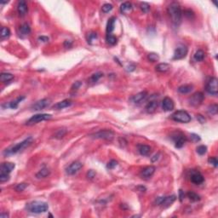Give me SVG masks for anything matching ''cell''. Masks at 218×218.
I'll return each mask as SVG.
<instances>
[{
    "label": "cell",
    "instance_id": "1",
    "mask_svg": "<svg viewBox=\"0 0 218 218\" xmlns=\"http://www.w3.org/2000/svg\"><path fill=\"white\" fill-rule=\"evenodd\" d=\"M167 11L172 23L175 26L178 27L182 22V11L179 4H177L176 2L171 3L168 6Z\"/></svg>",
    "mask_w": 218,
    "mask_h": 218
},
{
    "label": "cell",
    "instance_id": "2",
    "mask_svg": "<svg viewBox=\"0 0 218 218\" xmlns=\"http://www.w3.org/2000/svg\"><path fill=\"white\" fill-rule=\"evenodd\" d=\"M32 142H33V137L29 136L27 139L23 140L22 141H21V142L17 143V144L11 147L6 149L5 152L4 153V155H13V154H16V153H19V152L22 151L23 149H25L26 147H28V146L31 145Z\"/></svg>",
    "mask_w": 218,
    "mask_h": 218
},
{
    "label": "cell",
    "instance_id": "3",
    "mask_svg": "<svg viewBox=\"0 0 218 218\" xmlns=\"http://www.w3.org/2000/svg\"><path fill=\"white\" fill-rule=\"evenodd\" d=\"M27 209L28 211L35 214H41L45 213L48 211L49 205L47 203L43 201H33L28 204Z\"/></svg>",
    "mask_w": 218,
    "mask_h": 218
},
{
    "label": "cell",
    "instance_id": "4",
    "mask_svg": "<svg viewBox=\"0 0 218 218\" xmlns=\"http://www.w3.org/2000/svg\"><path fill=\"white\" fill-rule=\"evenodd\" d=\"M171 118L176 122L183 124L189 123L191 119H192L189 113L187 111H184V110H178V111L175 112L171 115Z\"/></svg>",
    "mask_w": 218,
    "mask_h": 218
},
{
    "label": "cell",
    "instance_id": "5",
    "mask_svg": "<svg viewBox=\"0 0 218 218\" xmlns=\"http://www.w3.org/2000/svg\"><path fill=\"white\" fill-rule=\"evenodd\" d=\"M91 136L95 139H103V140L112 141L114 137L113 131L110 129H101L94 134L91 135Z\"/></svg>",
    "mask_w": 218,
    "mask_h": 218
},
{
    "label": "cell",
    "instance_id": "6",
    "mask_svg": "<svg viewBox=\"0 0 218 218\" xmlns=\"http://www.w3.org/2000/svg\"><path fill=\"white\" fill-rule=\"evenodd\" d=\"M52 118L51 114H48V113H39V114H35L33 117H31L28 121H27V124L28 125H33L36 124H39L42 121L45 120H49Z\"/></svg>",
    "mask_w": 218,
    "mask_h": 218
},
{
    "label": "cell",
    "instance_id": "7",
    "mask_svg": "<svg viewBox=\"0 0 218 218\" xmlns=\"http://www.w3.org/2000/svg\"><path fill=\"white\" fill-rule=\"evenodd\" d=\"M176 200V196L170 195L167 197H158L157 198L155 203L158 205H160L164 208H167L170 206Z\"/></svg>",
    "mask_w": 218,
    "mask_h": 218
},
{
    "label": "cell",
    "instance_id": "8",
    "mask_svg": "<svg viewBox=\"0 0 218 218\" xmlns=\"http://www.w3.org/2000/svg\"><path fill=\"white\" fill-rule=\"evenodd\" d=\"M188 52V49L185 45L180 44L176 48L173 55V60H182L185 58Z\"/></svg>",
    "mask_w": 218,
    "mask_h": 218
},
{
    "label": "cell",
    "instance_id": "9",
    "mask_svg": "<svg viewBox=\"0 0 218 218\" xmlns=\"http://www.w3.org/2000/svg\"><path fill=\"white\" fill-rule=\"evenodd\" d=\"M217 78L212 77L211 78L208 82H207L206 86H205V90L206 91L212 95H217L218 93V86H217Z\"/></svg>",
    "mask_w": 218,
    "mask_h": 218
},
{
    "label": "cell",
    "instance_id": "10",
    "mask_svg": "<svg viewBox=\"0 0 218 218\" xmlns=\"http://www.w3.org/2000/svg\"><path fill=\"white\" fill-rule=\"evenodd\" d=\"M204 99H205V95L202 92H196L189 97L188 101L191 106H199V105H201L202 102L204 101Z\"/></svg>",
    "mask_w": 218,
    "mask_h": 218
},
{
    "label": "cell",
    "instance_id": "11",
    "mask_svg": "<svg viewBox=\"0 0 218 218\" xmlns=\"http://www.w3.org/2000/svg\"><path fill=\"white\" fill-rule=\"evenodd\" d=\"M190 181L195 185H200L205 182V178L199 171L192 170L190 172Z\"/></svg>",
    "mask_w": 218,
    "mask_h": 218
},
{
    "label": "cell",
    "instance_id": "12",
    "mask_svg": "<svg viewBox=\"0 0 218 218\" xmlns=\"http://www.w3.org/2000/svg\"><path fill=\"white\" fill-rule=\"evenodd\" d=\"M83 167V164L79 161H74L66 169V172L68 175L72 176V175H74L76 174L77 172H78Z\"/></svg>",
    "mask_w": 218,
    "mask_h": 218
},
{
    "label": "cell",
    "instance_id": "13",
    "mask_svg": "<svg viewBox=\"0 0 218 218\" xmlns=\"http://www.w3.org/2000/svg\"><path fill=\"white\" fill-rule=\"evenodd\" d=\"M51 103V100L48 98H45L42 100H39L37 102H35L33 105L32 106V109L34 111H39V110H43L46 108L47 106L50 105Z\"/></svg>",
    "mask_w": 218,
    "mask_h": 218
},
{
    "label": "cell",
    "instance_id": "14",
    "mask_svg": "<svg viewBox=\"0 0 218 218\" xmlns=\"http://www.w3.org/2000/svg\"><path fill=\"white\" fill-rule=\"evenodd\" d=\"M28 11V4L26 1L24 0H21L18 2V4H17V12L19 14L20 16H25Z\"/></svg>",
    "mask_w": 218,
    "mask_h": 218
},
{
    "label": "cell",
    "instance_id": "15",
    "mask_svg": "<svg viewBox=\"0 0 218 218\" xmlns=\"http://www.w3.org/2000/svg\"><path fill=\"white\" fill-rule=\"evenodd\" d=\"M175 107V103H174L173 100L170 97H165L164 98L162 101V108L164 111L165 112H170L172 111Z\"/></svg>",
    "mask_w": 218,
    "mask_h": 218
},
{
    "label": "cell",
    "instance_id": "16",
    "mask_svg": "<svg viewBox=\"0 0 218 218\" xmlns=\"http://www.w3.org/2000/svg\"><path fill=\"white\" fill-rule=\"evenodd\" d=\"M173 139L174 141H175V146H176V147H177V148H182V147L184 146L185 142H186L185 135H183L182 134H181L179 132L175 133Z\"/></svg>",
    "mask_w": 218,
    "mask_h": 218
},
{
    "label": "cell",
    "instance_id": "17",
    "mask_svg": "<svg viewBox=\"0 0 218 218\" xmlns=\"http://www.w3.org/2000/svg\"><path fill=\"white\" fill-rule=\"evenodd\" d=\"M147 95H147V91H141V92H139L138 94L133 95L130 100L135 104H140L141 102L145 101L147 97Z\"/></svg>",
    "mask_w": 218,
    "mask_h": 218
},
{
    "label": "cell",
    "instance_id": "18",
    "mask_svg": "<svg viewBox=\"0 0 218 218\" xmlns=\"http://www.w3.org/2000/svg\"><path fill=\"white\" fill-rule=\"evenodd\" d=\"M16 165L14 163H10V162H5L1 164V173H4V174H10L12 170L15 169Z\"/></svg>",
    "mask_w": 218,
    "mask_h": 218
},
{
    "label": "cell",
    "instance_id": "19",
    "mask_svg": "<svg viewBox=\"0 0 218 218\" xmlns=\"http://www.w3.org/2000/svg\"><path fill=\"white\" fill-rule=\"evenodd\" d=\"M155 167L154 166H147L145 167L142 170H141V176L143 177V178H150L154 174L155 172Z\"/></svg>",
    "mask_w": 218,
    "mask_h": 218
},
{
    "label": "cell",
    "instance_id": "20",
    "mask_svg": "<svg viewBox=\"0 0 218 218\" xmlns=\"http://www.w3.org/2000/svg\"><path fill=\"white\" fill-rule=\"evenodd\" d=\"M72 104H73V102H72L71 100H63V101H59L56 104H55L53 106V109H55V110H62V109H64L66 107L70 106Z\"/></svg>",
    "mask_w": 218,
    "mask_h": 218
},
{
    "label": "cell",
    "instance_id": "21",
    "mask_svg": "<svg viewBox=\"0 0 218 218\" xmlns=\"http://www.w3.org/2000/svg\"><path fill=\"white\" fill-rule=\"evenodd\" d=\"M158 106V102L156 100H152L147 102V104L146 106V111L148 113H153L156 111Z\"/></svg>",
    "mask_w": 218,
    "mask_h": 218
},
{
    "label": "cell",
    "instance_id": "22",
    "mask_svg": "<svg viewBox=\"0 0 218 218\" xmlns=\"http://www.w3.org/2000/svg\"><path fill=\"white\" fill-rule=\"evenodd\" d=\"M137 148H138V152L140 153V154L142 155V156H147L151 153V147L148 145L139 144L137 146Z\"/></svg>",
    "mask_w": 218,
    "mask_h": 218
},
{
    "label": "cell",
    "instance_id": "23",
    "mask_svg": "<svg viewBox=\"0 0 218 218\" xmlns=\"http://www.w3.org/2000/svg\"><path fill=\"white\" fill-rule=\"evenodd\" d=\"M132 10H133V7H132L131 3H129V2H124L120 5V11L122 14H125V15L129 14L132 11Z\"/></svg>",
    "mask_w": 218,
    "mask_h": 218
},
{
    "label": "cell",
    "instance_id": "24",
    "mask_svg": "<svg viewBox=\"0 0 218 218\" xmlns=\"http://www.w3.org/2000/svg\"><path fill=\"white\" fill-rule=\"evenodd\" d=\"M115 22H116L115 17H111L108 20V22L106 24V33L112 34L113 30H114V27H115Z\"/></svg>",
    "mask_w": 218,
    "mask_h": 218
},
{
    "label": "cell",
    "instance_id": "25",
    "mask_svg": "<svg viewBox=\"0 0 218 218\" xmlns=\"http://www.w3.org/2000/svg\"><path fill=\"white\" fill-rule=\"evenodd\" d=\"M155 69L158 73H166L170 69V65H169L168 63H159L157 65Z\"/></svg>",
    "mask_w": 218,
    "mask_h": 218
},
{
    "label": "cell",
    "instance_id": "26",
    "mask_svg": "<svg viewBox=\"0 0 218 218\" xmlns=\"http://www.w3.org/2000/svg\"><path fill=\"white\" fill-rule=\"evenodd\" d=\"M50 174H51V170L48 168L45 167L43 168V169H41L39 172L36 174V177L39 178V179H40V178H45V177L49 176Z\"/></svg>",
    "mask_w": 218,
    "mask_h": 218
},
{
    "label": "cell",
    "instance_id": "27",
    "mask_svg": "<svg viewBox=\"0 0 218 218\" xmlns=\"http://www.w3.org/2000/svg\"><path fill=\"white\" fill-rule=\"evenodd\" d=\"M193 85H191V84H184V85L180 86L178 88V91L181 94H188L193 90Z\"/></svg>",
    "mask_w": 218,
    "mask_h": 218
},
{
    "label": "cell",
    "instance_id": "28",
    "mask_svg": "<svg viewBox=\"0 0 218 218\" xmlns=\"http://www.w3.org/2000/svg\"><path fill=\"white\" fill-rule=\"evenodd\" d=\"M103 77V73L101 72H97L90 76V78L88 79V82L90 84H95L99 79Z\"/></svg>",
    "mask_w": 218,
    "mask_h": 218
},
{
    "label": "cell",
    "instance_id": "29",
    "mask_svg": "<svg viewBox=\"0 0 218 218\" xmlns=\"http://www.w3.org/2000/svg\"><path fill=\"white\" fill-rule=\"evenodd\" d=\"M13 78H14V75L10 73H2L1 75H0V80L3 83L10 82V81H11Z\"/></svg>",
    "mask_w": 218,
    "mask_h": 218
},
{
    "label": "cell",
    "instance_id": "30",
    "mask_svg": "<svg viewBox=\"0 0 218 218\" xmlns=\"http://www.w3.org/2000/svg\"><path fill=\"white\" fill-rule=\"evenodd\" d=\"M20 33L23 36H28L31 33V28L29 27L28 24L24 23V24H22L21 26V28H20Z\"/></svg>",
    "mask_w": 218,
    "mask_h": 218
},
{
    "label": "cell",
    "instance_id": "31",
    "mask_svg": "<svg viewBox=\"0 0 218 218\" xmlns=\"http://www.w3.org/2000/svg\"><path fill=\"white\" fill-rule=\"evenodd\" d=\"M205 54L204 51H202V50H198L195 52V54L193 56V58H194V60H195L196 62H202L205 59Z\"/></svg>",
    "mask_w": 218,
    "mask_h": 218
},
{
    "label": "cell",
    "instance_id": "32",
    "mask_svg": "<svg viewBox=\"0 0 218 218\" xmlns=\"http://www.w3.org/2000/svg\"><path fill=\"white\" fill-rule=\"evenodd\" d=\"M25 97L24 96H22V97H18L16 101H11V102H10L8 105L6 104V107H10L12 109H16L18 107V105H19V103L21 102V101H22L23 99H24Z\"/></svg>",
    "mask_w": 218,
    "mask_h": 218
},
{
    "label": "cell",
    "instance_id": "33",
    "mask_svg": "<svg viewBox=\"0 0 218 218\" xmlns=\"http://www.w3.org/2000/svg\"><path fill=\"white\" fill-rule=\"evenodd\" d=\"M106 41L108 45H115L117 44L118 39L114 35H112V34H107L106 38Z\"/></svg>",
    "mask_w": 218,
    "mask_h": 218
},
{
    "label": "cell",
    "instance_id": "34",
    "mask_svg": "<svg viewBox=\"0 0 218 218\" xmlns=\"http://www.w3.org/2000/svg\"><path fill=\"white\" fill-rule=\"evenodd\" d=\"M67 129H59L56 132V134L54 135V137L55 138H57V139H62L63 138L66 134H67Z\"/></svg>",
    "mask_w": 218,
    "mask_h": 218
},
{
    "label": "cell",
    "instance_id": "35",
    "mask_svg": "<svg viewBox=\"0 0 218 218\" xmlns=\"http://www.w3.org/2000/svg\"><path fill=\"white\" fill-rule=\"evenodd\" d=\"M187 195L189 198V199H190L191 201L197 202L199 201V200H200V196L198 195L194 192H188L187 193Z\"/></svg>",
    "mask_w": 218,
    "mask_h": 218
},
{
    "label": "cell",
    "instance_id": "36",
    "mask_svg": "<svg viewBox=\"0 0 218 218\" xmlns=\"http://www.w3.org/2000/svg\"><path fill=\"white\" fill-rule=\"evenodd\" d=\"M10 36V30L8 28H2V30H1V37L2 39H7Z\"/></svg>",
    "mask_w": 218,
    "mask_h": 218
},
{
    "label": "cell",
    "instance_id": "37",
    "mask_svg": "<svg viewBox=\"0 0 218 218\" xmlns=\"http://www.w3.org/2000/svg\"><path fill=\"white\" fill-rule=\"evenodd\" d=\"M217 110H218V106L217 104H213V105H211V106L208 107V112L211 115H216L217 113Z\"/></svg>",
    "mask_w": 218,
    "mask_h": 218
},
{
    "label": "cell",
    "instance_id": "38",
    "mask_svg": "<svg viewBox=\"0 0 218 218\" xmlns=\"http://www.w3.org/2000/svg\"><path fill=\"white\" fill-rule=\"evenodd\" d=\"M147 58H148V60L152 62H158V61L159 60V56H158V55L156 54V53H149L148 56H147Z\"/></svg>",
    "mask_w": 218,
    "mask_h": 218
},
{
    "label": "cell",
    "instance_id": "39",
    "mask_svg": "<svg viewBox=\"0 0 218 218\" xmlns=\"http://www.w3.org/2000/svg\"><path fill=\"white\" fill-rule=\"evenodd\" d=\"M112 8H113V6L111 4H103L102 7H101V10H102L103 13L106 14V13L111 11L112 10Z\"/></svg>",
    "mask_w": 218,
    "mask_h": 218
},
{
    "label": "cell",
    "instance_id": "40",
    "mask_svg": "<svg viewBox=\"0 0 218 218\" xmlns=\"http://www.w3.org/2000/svg\"><path fill=\"white\" fill-rule=\"evenodd\" d=\"M196 151H197V153H198L199 155H204V154H205V153H206L207 147L205 145L199 146V147H197Z\"/></svg>",
    "mask_w": 218,
    "mask_h": 218
},
{
    "label": "cell",
    "instance_id": "41",
    "mask_svg": "<svg viewBox=\"0 0 218 218\" xmlns=\"http://www.w3.org/2000/svg\"><path fill=\"white\" fill-rule=\"evenodd\" d=\"M140 8L141 10V11L143 12V13H147V12L150 10V5L147 3H145V2L141 3Z\"/></svg>",
    "mask_w": 218,
    "mask_h": 218
},
{
    "label": "cell",
    "instance_id": "42",
    "mask_svg": "<svg viewBox=\"0 0 218 218\" xmlns=\"http://www.w3.org/2000/svg\"><path fill=\"white\" fill-rule=\"evenodd\" d=\"M28 186V185L27 183H19V184H17L15 187V190L16 192H22V191H24L27 188Z\"/></svg>",
    "mask_w": 218,
    "mask_h": 218
},
{
    "label": "cell",
    "instance_id": "43",
    "mask_svg": "<svg viewBox=\"0 0 218 218\" xmlns=\"http://www.w3.org/2000/svg\"><path fill=\"white\" fill-rule=\"evenodd\" d=\"M208 162L210 163L211 164H212L214 167H217L218 161H217V158L216 157H211V158H209Z\"/></svg>",
    "mask_w": 218,
    "mask_h": 218
},
{
    "label": "cell",
    "instance_id": "44",
    "mask_svg": "<svg viewBox=\"0 0 218 218\" xmlns=\"http://www.w3.org/2000/svg\"><path fill=\"white\" fill-rule=\"evenodd\" d=\"M9 180H10V174H0V182H5L9 181Z\"/></svg>",
    "mask_w": 218,
    "mask_h": 218
},
{
    "label": "cell",
    "instance_id": "45",
    "mask_svg": "<svg viewBox=\"0 0 218 218\" xmlns=\"http://www.w3.org/2000/svg\"><path fill=\"white\" fill-rule=\"evenodd\" d=\"M190 139L193 142H198V141H199L201 140L200 136H199V135L194 134V133H193V134L190 135Z\"/></svg>",
    "mask_w": 218,
    "mask_h": 218
},
{
    "label": "cell",
    "instance_id": "46",
    "mask_svg": "<svg viewBox=\"0 0 218 218\" xmlns=\"http://www.w3.org/2000/svg\"><path fill=\"white\" fill-rule=\"evenodd\" d=\"M96 39H97V34L95 33H91L89 34V36H88V42H89L90 44H92V42L95 41Z\"/></svg>",
    "mask_w": 218,
    "mask_h": 218
},
{
    "label": "cell",
    "instance_id": "47",
    "mask_svg": "<svg viewBox=\"0 0 218 218\" xmlns=\"http://www.w3.org/2000/svg\"><path fill=\"white\" fill-rule=\"evenodd\" d=\"M82 85V83L80 82V81H76L74 84H73V86H72V88H71V90L72 91H76V90H78L79 88H80V86Z\"/></svg>",
    "mask_w": 218,
    "mask_h": 218
},
{
    "label": "cell",
    "instance_id": "48",
    "mask_svg": "<svg viewBox=\"0 0 218 218\" xmlns=\"http://www.w3.org/2000/svg\"><path fill=\"white\" fill-rule=\"evenodd\" d=\"M117 165H118L117 161H116V160H114V159H112V160H111L110 162L107 164V168L112 170V169H114V168L116 167Z\"/></svg>",
    "mask_w": 218,
    "mask_h": 218
},
{
    "label": "cell",
    "instance_id": "49",
    "mask_svg": "<svg viewBox=\"0 0 218 218\" xmlns=\"http://www.w3.org/2000/svg\"><path fill=\"white\" fill-rule=\"evenodd\" d=\"M95 176V171H94L93 170H90L87 173V178L88 179H93Z\"/></svg>",
    "mask_w": 218,
    "mask_h": 218
},
{
    "label": "cell",
    "instance_id": "50",
    "mask_svg": "<svg viewBox=\"0 0 218 218\" xmlns=\"http://www.w3.org/2000/svg\"><path fill=\"white\" fill-rule=\"evenodd\" d=\"M135 69V66L133 64H129L126 67V71H128V72H133Z\"/></svg>",
    "mask_w": 218,
    "mask_h": 218
},
{
    "label": "cell",
    "instance_id": "51",
    "mask_svg": "<svg viewBox=\"0 0 218 218\" xmlns=\"http://www.w3.org/2000/svg\"><path fill=\"white\" fill-rule=\"evenodd\" d=\"M72 45H73V42L70 41V40H66V41L64 42V47H65V48H71Z\"/></svg>",
    "mask_w": 218,
    "mask_h": 218
},
{
    "label": "cell",
    "instance_id": "52",
    "mask_svg": "<svg viewBox=\"0 0 218 218\" xmlns=\"http://www.w3.org/2000/svg\"><path fill=\"white\" fill-rule=\"evenodd\" d=\"M185 13V16H187L188 18H191V16H194V14H193V12L190 10H186L184 12Z\"/></svg>",
    "mask_w": 218,
    "mask_h": 218
},
{
    "label": "cell",
    "instance_id": "53",
    "mask_svg": "<svg viewBox=\"0 0 218 218\" xmlns=\"http://www.w3.org/2000/svg\"><path fill=\"white\" fill-rule=\"evenodd\" d=\"M197 119L199 121V123L200 124H204L205 122V118L203 117L202 115H200V114H198V115H197Z\"/></svg>",
    "mask_w": 218,
    "mask_h": 218
},
{
    "label": "cell",
    "instance_id": "54",
    "mask_svg": "<svg viewBox=\"0 0 218 218\" xmlns=\"http://www.w3.org/2000/svg\"><path fill=\"white\" fill-rule=\"evenodd\" d=\"M39 41H42V42H47L49 41V38L48 37H45V36H41L39 38Z\"/></svg>",
    "mask_w": 218,
    "mask_h": 218
},
{
    "label": "cell",
    "instance_id": "55",
    "mask_svg": "<svg viewBox=\"0 0 218 218\" xmlns=\"http://www.w3.org/2000/svg\"><path fill=\"white\" fill-rule=\"evenodd\" d=\"M158 156H159V153H158V154H155L153 158H152V162H155L158 160Z\"/></svg>",
    "mask_w": 218,
    "mask_h": 218
},
{
    "label": "cell",
    "instance_id": "56",
    "mask_svg": "<svg viewBox=\"0 0 218 218\" xmlns=\"http://www.w3.org/2000/svg\"><path fill=\"white\" fill-rule=\"evenodd\" d=\"M0 217L2 218H7L9 217V214L8 213H1Z\"/></svg>",
    "mask_w": 218,
    "mask_h": 218
},
{
    "label": "cell",
    "instance_id": "57",
    "mask_svg": "<svg viewBox=\"0 0 218 218\" xmlns=\"http://www.w3.org/2000/svg\"><path fill=\"white\" fill-rule=\"evenodd\" d=\"M179 193H180V200L182 201V199L184 198V194H182V190H180Z\"/></svg>",
    "mask_w": 218,
    "mask_h": 218
}]
</instances>
